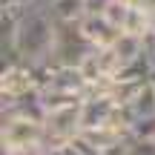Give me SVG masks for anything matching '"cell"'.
Here are the masks:
<instances>
[{
  "mask_svg": "<svg viewBox=\"0 0 155 155\" xmlns=\"http://www.w3.org/2000/svg\"><path fill=\"white\" fill-rule=\"evenodd\" d=\"M55 32H58V20L52 15L49 3H40L35 0L23 17L17 20V29L12 35V49L17 52L20 63H38L52 58L55 52Z\"/></svg>",
  "mask_w": 155,
  "mask_h": 155,
  "instance_id": "obj_1",
  "label": "cell"
},
{
  "mask_svg": "<svg viewBox=\"0 0 155 155\" xmlns=\"http://www.w3.org/2000/svg\"><path fill=\"white\" fill-rule=\"evenodd\" d=\"M92 52H95V46L89 43V38L83 35L81 20H66V23L58 20L55 52H52V58H55L61 66H81L83 58L92 55Z\"/></svg>",
  "mask_w": 155,
  "mask_h": 155,
  "instance_id": "obj_2",
  "label": "cell"
},
{
  "mask_svg": "<svg viewBox=\"0 0 155 155\" xmlns=\"http://www.w3.org/2000/svg\"><path fill=\"white\" fill-rule=\"evenodd\" d=\"M43 129H46V138H43V147H46V150H49V147L69 144L75 135H81V104L46 112Z\"/></svg>",
  "mask_w": 155,
  "mask_h": 155,
  "instance_id": "obj_3",
  "label": "cell"
},
{
  "mask_svg": "<svg viewBox=\"0 0 155 155\" xmlns=\"http://www.w3.org/2000/svg\"><path fill=\"white\" fill-rule=\"evenodd\" d=\"M46 129L40 121L15 115V112H3V150H20V147H35L43 144Z\"/></svg>",
  "mask_w": 155,
  "mask_h": 155,
  "instance_id": "obj_4",
  "label": "cell"
},
{
  "mask_svg": "<svg viewBox=\"0 0 155 155\" xmlns=\"http://www.w3.org/2000/svg\"><path fill=\"white\" fill-rule=\"evenodd\" d=\"M38 89V81H35V72L29 63H12V66H3V75H0V95H3V104H12V101L23 98V95L35 92Z\"/></svg>",
  "mask_w": 155,
  "mask_h": 155,
  "instance_id": "obj_5",
  "label": "cell"
},
{
  "mask_svg": "<svg viewBox=\"0 0 155 155\" xmlns=\"http://www.w3.org/2000/svg\"><path fill=\"white\" fill-rule=\"evenodd\" d=\"M81 29H83V35L89 38V43H92L95 49H106V46H115V40L124 35L121 29H118V26H112V23L106 20L104 15H83Z\"/></svg>",
  "mask_w": 155,
  "mask_h": 155,
  "instance_id": "obj_6",
  "label": "cell"
},
{
  "mask_svg": "<svg viewBox=\"0 0 155 155\" xmlns=\"http://www.w3.org/2000/svg\"><path fill=\"white\" fill-rule=\"evenodd\" d=\"M129 109L135 112V121H138V118H152L155 115V75L141 86V92L135 95V101L129 104Z\"/></svg>",
  "mask_w": 155,
  "mask_h": 155,
  "instance_id": "obj_7",
  "label": "cell"
},
{
  "mask_svg": "<svg viewBox=\"0 0 155 155\" xmlns=\"http://www.w3.org/2000/svg\"><path fill=\"white\" fill-rule=\"evenodd\" d=\"M115 52L121 55L124 66H127V63L138 61L141 55H147V52H144V38H141V35H129V32H124L121 38L115 40Z\"/></svg>",
  "mask_w": 155,
  "mask_h": 155,
  "instance_id": "obj_8",
  "label": "cell"
},
{
  "mask_svg": "<svg viewBox=\"0 0 155 155\" xmlns=\"http://www.w3.org/2000/svg\"><path fill=\"white\" fill-rule=\"evenodd\" d=\"M49 9H52V15H55V20H61V23L83 20V15H86V0H55Z\"/></svg>",
  "mask_w": 155,
  "mask_h": 155,
  "instance_id": "obj_9",
  "label": "cell"
},
{
  "mask_svg": "<svg viewBox=\"0 0 155 155\" xmlns=\"http://www.w3.org/2000/svg\"><path fill=\"white\" fill-rule=\"evenodd\" d=\"M129 9H132V0H109L106 9H104V17L124 32V23H127V17H129Z\"/></svg>",
  "mask_w": 155,
  "mask_h": 155,
  "instance_id": "obj_10",
  "label": "cell"
},
{
  "mask_svg": "<svg viewBox=\"0 0 155 155\" xmlns=\"http://www.w3.org/2000/svg\"><path fill=\"white\" fill-rule=\"evenodd\" d=\"M132 3H138V6H144L150 15H155V0H132Z\"/></svg>",
  "mask_w": 155,
  "mask_h": 155,
  "instance_id": "obj_11",
  "label": "cell"
},
{
  "mask_svg": "<svg viewBox=\"0 0 155 155\" xmlns=\"http://www.w3.org/2000/svg\"><path fill=\"white\" fill-rule=\"evenodd\" d=\"M40 3H49V6H52V3H55V0H40Z\"/></svg>",
  "mask_w": 155,
  "mask_h": 155,
  "instance_id": "obj_12",
  "label": "cell"
}]
</instances>
